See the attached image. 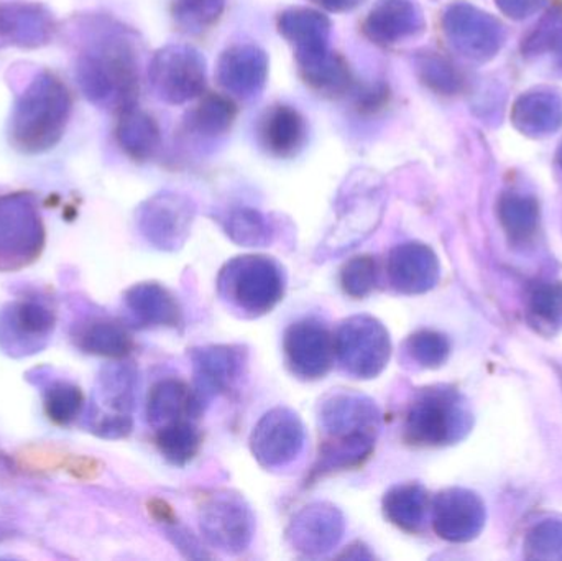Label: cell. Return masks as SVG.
<instances>
[{
    "mask_svg": "<svg viewBox=\"0 0 562 561\" xmlns=\"http://www.w3.org/2000/svg\"><path fill=\"white\" fill-rule=\"evenodd\" d=\"M56 326L55 306L40 296H22L0 308V349L25 358L48 345Z\"/></svg>",
    "mask_w": 562,
    "mask_h": 561,
    "instance_id": "8",
    "label": "cell"
},
{
    "mask_svg": "<svg viewBox=\"0 0 562 561\" xmlns=\"http://www.w3.org/2000/svg\"><path fill=\"white\" fill-rule=\"evenodd\" d=\"M203 411V402L194 389L180 379H164L148 392L147 418L155 430L187 418L196 420Z\"/></svg>",
    "mask_w": 562,
    "mask_h": 561,
    "instance_id": "20",
    "label": "cell"
},
{
    "mask_svg": "<svg viewBox=\"0 0 562 561\" xmlns=\"http://www.w3.org/2000/svg\"><path fill=\"white\" fill-rule=\"evenodd\" d=\"M194 220V204L183 194L158 193L142 204L138 229L161 250H177L187 243Z\"/></svg>",
    "mask_w": 562,
    "mask_h": 561,
    "instance_id": "12",
    "label": "cell"
},
{
    "mask_svg": "<svg viewBox=\"0 0 562 561\" xmlns=\"http://www.w3.org/2000/svg\"><path fill=\"white\" fill-rule=\"evenodd\" d=\"M346 520L337 507L311 504L294 516L288 527L291 547L304 556H323L342 539Z\"/></svg>",
    "mask_w": 562,
    "mask_h": 561,
    "instance_id": "15",
    "label": "cell"
},
{
    "mask_svg": "<svg viewBox=\"0 0 562 561\" xmlns=\"http://www.w3.org/2000/svg\"><path fill=\"white\" fill-rule=\"evenodd\" d=\"M71 96L49 72L36 76L16 101L10 117V142L23 154H43L55 147L68 125Z\"/></svg>",
    "mask_w": 562,
    "mask_h": 561,
    "instance_id": "2",
    "label": "cell"
},
{
    "mask_svg": "<svg viewBox=\"0 0 562 561\" xmlns=\"http://www.w3.org/2000/svg\"><path fill=\"white\" fill-rule=\"evenodd\" d=\"M137 394V372L131 364H109L99 372L88 412V428L108 440L127 437L134 427L132 412Z\"/></svg>",
    "mask_w": 562,
    "mask_h": 561,
    "instance_id": "6",
    "label": "cell"
},
{
    "mask_svg": "<svg viewBox=\"0 0 562 561\" xmlns=\"http://www.w3.org/2000/svg\"><path fill=\"white\" fill-rule=\"evenodd\" d=\"M334 351L350 375L373 379L389 364L392 343L379 319L359 315L340 323L334 335Z\"/></svg>",
    "mask_w": 562,
    "mask_h": 561,
    "instance_id": "7",
    "label": "cell"
},
{
    "mask_svg": "<svg viewBox=\"0 0 562 561\" xmlns=\"http://www.w3.org/2000/svg\"><path fill=\"white\" fill-rule=\"evenodd\" d=\"M390 283L402 293H422L432 287L438 273L436 257L423 244H402L386 260Z\"/></svg>",
    "mask_w": 562,
    "mask_h": 561,
    "instance_id": "22",
    "label": "cell"
},
{
    "mask_svg": "<svg viewBox=\"0 0 562 561\" xmlns=\"http://www.w3.org/2000/svg\"><path fill=\"white\" fill-rule=\"evenodd\" d=\"M259 138L272 157H296L306 144V121L293 105H272L260 117Z\"/></svg>",
    "mask_w": 562,
    "mask_h": 561,
    "instance_id": "19",
    "label": "cell"
},
{
    "mask_svg": "<svg viewBox=\"0 0 562 561\" xmlns=\"http://www.w3.org/2000/svg\"><path fill=\"white\" fill-rule=\"evenodd\" d=\"M311 2L316 3L317 7L327 10V12L342 13L357 9L366 0H311Z\"/></svg>",
    "mask_w": 562,
    "mask_h": 561,
    "instance_id": "39",
    "label": "cell"
},
{
    "mask_svg": "<svg viewBox=\"0 0 562 561\" xmlns=\"http://www.w3.org/2000/svg\"><path fill=\"white\" fill-rule=\"evenodd\" d=\"M379 282V263L375 257L359 256L350 259L340 272V285L352 299H366Z\"/></svg>",
    "mask_w": 562,
    "mask_h": 561,
    "instance_id": "34",
    "label": "cell"
},
{
    "mask_svg": "<svg viewBox=\"0 0 562 561\" xmlns=\"http://www.w3.org/2000/svg\"><path fill=\"white\" fill-rule=\"evenodd\" d=\"M194 366V392L203 405L227 394L239 382L246 366L244 352L234 346H204L191 355Z\"/></svg>",
    "mask_w": 562,
    "mask_h": 561,
    "instance_id": "17",
    "label": "cell"
},
{
    "mask_svg": "<svg viewBox=\"0 0 562 561\" xmlns=\"http://www.w3.org/2000/svg\"><path fill=\"white\" fill-rule=\"evenodd\" d=\"M43 407L53 424H72L85 407L81 389L68 381H49L43 385Z\"/></svg>",
    "mask_w": 562,
    "mask_h": 561,
    "instance_id": "31",
    "label": "cell"
},
{
    "mask_svg": "<svg viewBox=\"0 0 562 561\" xmlns=\"http://www.w3.org/2000/svg\"><path fill=\"white\" fill-rule=\"evenodd\" d=\"M280 35L294 48V59L317 55L329 48L330 22L324 13L306 7H291L279 15Z\"/></svg>",
    "mask_w": 562,
    "mask_h": 561,
    "instance_id": "21",
    "label": "cell"
},
{
    "mask_svg": "<svg viewBox=\"0 0 562 561\" xmlns=\"http://www.w3.org/2000/svg\"><path fill=\"white\" fill-rule=\"evenodd\" d=\"M81 91L101 108L124 109L137 105L138 63L131 43L121 36H105L82 53L76 68Z\"/></svg>",
    "mask_w": 562,
    "mask_h": 561,
    "instance_id": "3",
    "label": "cell"
},
{
    "mask_svg": "<svg viewBox=\"0 0 562 561\" xmlns=\"http://www.w3.org/2000/svg\"><path fill=\"white\" fill-rule=\"evenodd\" d=\"M456 408L445 391H425L409 404L405 417V438L412 445H442L454 431Z\"/></svg>",
    "mask_w": 562,
    "mask_h": 561,
    "instance_id": "14",
    "label": "cell"
},
{
    "mask_svg": "<svg viewBox=\"0 0 562 561\" xmlns=\"http://www.w3.org/2000/svg\"><path fill=\"white\" fill-rule=\"evenodd\" d=\"M284 361L296 378L316 381L329 372L334 362V336L324 323L304 318L284 332Z\"/></svg>",
    "mask_w": 562,
    "mask_h": 561,
    "instance_id": "13",
    "label": "cell"
},
{
    "mask_svg": "<svg viewBox=\"0 0 562 561\" xmlns=\"http://www.w3.org/2000/svg\"><path fill=\"white\" fill-rule=\"evenodd\" d=\"M203 435L194 420L173 422L157 430V447L161 457L175 467H184L200 453Z\"/></svg>",
    "mask_w": 562,
    "mask_h": 561,
    "instance_id": "30",
    "label": "cell"
},
{
    "mask_svg": "<svg viewBox=\"0 0 562 561\" xmlns=\"http://www.w3.org/2000/svg\"><path fill=\"white\" fill-rule=\"evenodd\" d=\"M319 428L324 440L311 480L362 467L375 448L380 411L359 392H333L321 402Z\"/></svg>",
    "mask_w": 562,
    "mask_h": 561,
    "instance_id": "1",
    "label": "cell"
},
{
    "mask_svg": "<svg viewBox=\"0 0 562 561\" xmlns=\"http://www.w3.org/2000/svg\"><path fill=\"white\" fill-rule=\"evenodd\" d=\"M497 3H501L502 9L510 13V16H527L540 0H497Z\"/></svg>",
    "mask_w": 562,
    "mask_h": 561,
    "instance_id": "38",
    "label": "cell"
},
{
    "mask_svg": "<svg viewBox=\"0 0 562 561\" xmlns=\"http://www.w3.org/2000/svg\"><path fill=\"white\" fill-rule=\"evenodd\" d=\"M422 12L413 0H379L362 23L370 42L393 46L422 30Z\"/></svg>",
    "mask_w": 562,
    "mask_h": 561,
    "instance_id": "18",
    "label": "cell"
},
{
    "mask_svg": "<svg viewBox=\"0 0 562 561\" xmlns=\"http://www.w3.org/2000/svg\"><path fill=\"white\" fill-rule=\"evenodd\" d=\"M76 348L102 358H125L134 348L131 333L124 325L109 318H89L72 329Z\"/></svg>",
    "mask_w": 562,
    "mask_h": 561,
    "instance_id": "26",
    "label": "cell"
},
{
    "mask_svg": "<svg viewBox=\"0 0 562 561\" xmlns=\"http://www.w3.org/2000/svg\"><path fill=\"white\" fill-rule=\"evenodd\" d=\"M406 349L419 364L438 366L448 352V345L436 333L419 332L406 341Z\"/></svg>",
    "mask_w": 562,
    "mask_h": 561,
    "instance_id": "36",
    "label": "cell"
},
{
    "mask_svg": "<svg viewBox=\"0 0 562 561\" xmlns=\"http://www.w3.org/2000/svg\"><path fill=\"white\" fill-rule=\"evenodd\" d=\"M303 422L286 407L267 412L254 427L250 450L254 458L269 470H279L293 463L304 447Z\"/></svg>",
    "mask_w": 562,
    "mask_h": 561,
    "instance_id": "11",
    "label": "cell"
},
{
    "mask_svg": "<svg viewBox=\"0 0 562 561\" xmlns=\"http://www.w3.org/2000/svg\"><path fill=\"white\" fill-rule=\"evenodd\" d=\"M301 78L314 92L326 98H342L353 88L349 63L339 53L326 52L296 59Z\"/></svg>",
    "mask_w": 562,
    "mask_h": 561,
    "instance_id": "24",
    "label": "cell"
},
{
    "mask_svg": "<svg viewBox=\"0 0 562 561\" xmlns=\"http://www.w3.org/2000/svg\"><path fill=\"white\" fill-rule=\"evenodd\" d=\"M390 88L385 82L360 86L353 94V108L360 115H375L389 105Z\"/></svg>",
    "mask_w": 562,
    "mask_h": 561,
    "instance_id": "37",
    "label": "cell"
},
{
    "mask_svg": "<svg viewBox=\"0 0 562 561\" xmlns=\"http://www.w3.org/2000/svg\"><path fill=\"white\" fill-rule=\"evenodd\" d=\"M419 78L425 85L445 94L458 91L461 78L456 72L454 66L438 53H426L418 61Z\"/></svg>",
    "mask_w": 562,
    "mask_h": 561,
    "instance_id": "35",
    "label": "cell"
},
{
    "mask_svg": "<svg viewBox=\"0 0 562 561\" xmlns=\"http://www.w3.org/2000/svg\"><path fill=\"white\" fill-rule=\"evenodd\" d=\"M428 509V494L418 484L392 487L383 497V513L393 526L418 532Z\"/></svg>",
    "mask_w": 562,
    "mask_h": 561,
    "instance_id": "29",
    "label": "cell"
},
{
    "mask_svg": "<svg viewBox=\"0 0 562 561\" xmlns=\"http://www.w3.org/2000/svg\"><path fill=\"white\" fill-rule=\"evenodd\" d=\"M216 72L217 81L231 98H257L269 78V58L259 46L234 45L221 55Z\"/></svg>",
    "mask_w": 562,
    "mask_h": 561,
    "instance_id": "16",
    "label": "cell"
},
{
    "mask_svg": "<svg viewBox=\"0 0 562 561\" xmlns=\"http://www.w3.org/2000/svg\"><path fill=\"white\" fill-rule=\"evenodd\" d=\"M221 299L247 318L267 315L283 300V269L266 256L229 260L217 279Z\"/></svg>",
    "mask_w": 562,
    "mask_h": 561,
    "instance_id": "4",
    "label": "cell"
},
{
    "mask_svg": "<svg viewBox=\"0 0 562 561\" xmlns=\"http://www.w3.org/2000/svg\"><path fill=\"white\" fill-rule=\"evenodd\" d=\"M53 33V19L45 7L36 3H0V38L16 45L36 46L46 43Z\"/></svg>",
    "mask_w": 562,
    "mask_h": 561,
    "instance_id": "23",
    "label": "cell"
},
{
    "mask_svg": "<svg viewBox=\"0 0 562 561\" xmlns=\"http://www.w3.org/2000/svg\"><path fill=\"white\" fill-rule=\"evenodd\" d=\"M125 306L140 326H178L181 322L177 299L160 283L132 287L125 293Z\"/></svg>",
    "mask_w": 562,
    "mask_h": 561,
    "instance_id": "25",
    "label": "cell"
},
{
    "mask_svg": "<svg viewBox=\"0 0 562 561\" xmlns=\"http://www.w3.org/2000/svg\"><path fill=\"white\" fill-rule=\"evenodd\" d=\"M200 527L204 539L226 553L249 549L256 530L252 510L240 494L214 491L203 497L200 506Z\"/></svg>",
    "mask_w": 562,
    "mask_h": 561,
    "instance_id": "10",
    "label": "cell"
},
{
    "mask_svg": "<svg viewBox=\"0 0 562 561\" xmlns=\"http://www.w3.org/2000/svg\"><path fill=\"white\" fill-rule=\"evenodd\" d=\"M226 231L234 243L246 247H262L272 240V229L266 217L256 210L233 211L227 217Z\"/></svg>",
    "mask_w": 562,
    "mask_h": 561,
    "instance_id": "33",
    "label": "cell"
},
{
    "mask_svg": "<svg viewBox=\"0 0 562 561\" xmlns=\"http://www.w3.org/2000/svg\"><path fill=\"white\" fill-rule=\"evenodd\" d=\"M115 138L122 150L135 161L150 160L161 145L157 121L137 105L119 112Z\"/></svg>",
    "mask_w": 562,
    "mask_h": 561,
    "instance_id": "27",
    "label": "cell"
},
{
    "mask_svg": "<svg viewBox=\"0 0 562 561\" xmlns=\"http://www.w3.org/2000/svg\"><path fill=\"white\" fill-rule=\"evenodd\" d=\"M148 78L161 101L184 104L204 94L206 59L193 46L168 45L155 53Z\"/></svg>",
    "mask_w": 562,
    "mask_h": 561,
    "instance_id": "9",
    "label": "cell"
},
{
    "mask_svg": "<svg viewBox=\"0 0 562 561\" xmlns=\"http://www.w3.org/2000/svg\"><path fill=\"white\" fill-rule=\"evenodd\" d=\"M226 0H171V15L178 29L203 33L223 16Z\"/></svg>",
    "mask_w": 562,
    "mask_h": 561,
    "instance_id": "32",
    "label": "cell"
},
{
    "mask_svg": "<svg viewBox=\"0 0 562 561\" xmlns=\"http://www.w3.org/2000/svg\"><path fill=\"white\" fill-rule=\"evenodd\" d=\"M237 104L229 94L207 92L188 112L187 128L201 138H220L233 128Z\"/></svg>",
    "mask_w": 562,
    "mask_h": 561,
    "instance_id": "28",
    "label": "cell"
},
{
    "mask_svg": "<svg viewBox=\"0 0 562 561\" xmlns=\"http://www.w3.org/2000/svg\"><path fill=\"white\" fill-rule=\"evenodd\" d=\"M45 247V226L29 193L0 197V272L32 266Z\"/></svg>",
    "mask_w": 562,
    "mask_h": 561,
    "instance_id": "5",
    "label": "cell"
}]
</instances>
